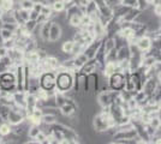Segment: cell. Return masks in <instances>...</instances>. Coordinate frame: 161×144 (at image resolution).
Returning a JSON list of instances; mask_svg holds the SVG:
<instances>
[{
  "label": "cell",
  "instance_id": "6da1fadb",
  "mask_svg": "<svg viewBox=\"0 0 161 144\" xmlns=\"http://www.w3.org/2000/svg\"><path fill=\"white\" fill-rule=\"evenodd\" d=\"M75 75L70 72H60L57 73V79H55V88L60 93H65L74 88Z\"/></svg>",
  "mask_w": 161,
  "mask_h": 144
},
{
  "label": "cell",
  "instance_id": "7a4b0ae2",
  "mask_svg": "<svg viewBox=\"0 0 161 144\" xmlns=\"http://www.w3.org/2000/svg\"><path fill=\"white\" fill-rule=\"evenodd\" d=\"M0 89L6 90L8 93H16L17 85H16V75L12 72H4L0 75Z\"/></svg>",
  "mask_w": 161,
  "mask_h": 144
},
{
  "label": "cell",
  "instance_id": "3957f363",
  "mask_svg": "<svg viewBox=\"0 0 161 144\" xmlns=\"http://www.w3.org/2000/svg\"><path fill=\"white\" fill-rule=\"evenodd\" d=\"M108 85L114 91H120L125 88V76L123 72H114L108 78Z\"/></svg>",
  "mask_w": 161,
  "mask_h": 144
},
{
  "label": "cell",
  "instance_id": "277c9868",
  "mask_svg": "<svg viewBox=\"0 0 161 144\" xmlns=\"http://www.w3.org/2000/svg\"><path fill=\"white\" fill-rule=\"evenodd\" d=\"M40 87L45 90H51L55 88V79H57V73L54 71L49 72H43L40 76Z\"/></svg>",
  "mask_w": 161,
  "mask_h": 144
},
{
  "label": "cell",
  "instance_id": "5b68a950",
  "mask_svg": "<svg viewBox=\"0 0 161 144\" xmlns=\"http://www.w3.org/2000/svg\"><path fill=\"white\" fill-rule=\"evenodd\" d=\"M102 41H103V39H95L90 45H88L87 47H86V49H84L83 53L87 55L89 60H90V59H95V55H96V53H97L99 48L101 47Z\"/></svg>",
  "mask_w": 161,
  "mask_h": 144
},
{
  "label": "cell",
  "instance_id": "8992f818",
  "mask_svg": "<svg viewBox=\"0 0 161 144\" xmlns=\"http://www.w3.org/2000/svg\"><path fill=\"white\" fill-rule=\"evenodd\" d=\"M63 36V28L57 21H52V25L49 29V42L59 41Z\"/></svg>",
  "mask_w": 161,
  "mask_h": 144
},
{
  "label": "cell",
  "instance_id": "52a82bcc",
  "mask_svg": "<svg viewBox=\"0 0 161 144\" xmlns=\"http://www.w3.org/2000/svg\"><path fill=\"white\" fill-rule=\"evenodd\" d=\"M24 120H25V114H24V113L17 112V110H14V109L10 110V114H8V118H7V121L11 124L12 126L23 123Z\"/></svg>",
  "mask_w": 161,
  "mask_h": 144
},
{
  "label": "cell",
  "instance_id": "ba28073f",
  "mask_svg": "<svg viewBox=\"0 0 161 144\" xmlns=\"http://www.w3.org/2000/svg\"><path fill=\"white\" fill-rule=\"evenodd\" d=\"M51 25H52V19L40 24V35H39V37L42 40L43 43L49 42V29H51Z\"/></svg>",
  "mask_w": 161,
  "mask_h": 144
},
{
  "label": "cell",
  "instance_id": "9c48e42d",
  "mask_svg": "<svg viewBox=\"0 0 161 144\" xmlns=\"http://www.w3.org/2000/svg\"><path fill=\"white\" fill-rule=\"evenodd\" d=\"M136 46L141 52H147L152 48V37L149 35H143L138 39V41L136 42Z\"/></svg>",
  "mask_w": 161,
  "mask_h": 144
},
{
  "label": "cell",
  "instance_id": "30bf717a",
  "mask_svg": "<svg viewBox=\"0 0 161 144\" xmlns=\"http://www.w3.org/2000/svg\"><path fill=\"white\" fill-rule=\"evenodd\" d=\"M10 135H12V125L8 123L7 120H3L0 123V136L6 138Z\"/></svg>",
  "mask_w": 161,
  "mask_h": 144
},
{
  "label": "cell",
  "instance_id": "8fae6325",
  "mask_svg": "<svg viewBox=\"0 0 161 144\" xmlns=\"http://www.w3.org/2000/svg\"><path fill=\"white\" fill-rule=\"evenodd\" d=\"M67 19H69L70 27L76 28V29H78L82 24V16H80V14H71L67 17Z\"/></svg>",
  "mask_w": 161,
  "mask_h": 144
},
{
  "label": "cell",
  "instance_id": "7c38bea8",
  "mask_svg": "<svg viewBox=\"0 0 161 144\" xmlns=\"http://www.w3.org/2000/svg\"><path fill=\"white\" fill-rule=\"evenodd\" d=\"M75 43H76V42H75L74 40H65V41L63 42V45H61V51H63V53L71 55L72 51H74Z\"/></svg>",
  "mask_w": 161,
  "mask_h": 144
},
{
  "label": "cell",
  "instance_id": "4fadbf2b",
  "mask_svg": "<svg viewBox=\"0 0 161 144\" xmlns=\"http://www.w3.org/2000/svg\"><path fill=\"white\" fill-rule=\"evenodd\" d=\"M41 120H42V124L45 125H52L57 121V115L54 114H48V113H43V115L41 117Z\"/></svg>",
  "mask_w": 161,
  "mask_h": 144
},
{
  "label": "cell",
  "instance_id": "5bb4252c",
  "mask_svg": "<svg viewBox=\"0 0 161 144\" xmlns=\"http://www.w3.org/2000/svg\"><path fill=\"white\" fill-rule=\"evenodd\" d=\"M40 131H41V126H37V125H30L27 131V136L29 138H36V136L39 135Z\"/></svg>",
  "mask_w": 161,
  "mask_h": 144
},
{
  "label": "cell",
  "instance_id": "9a60e30c",
  "mask_svg": "<svg viewBox=\"0 0 161 144\" xmlns=\"http://www.w3.org/2000/svg\"><path fill=\"white\" fill-rule=\"evenodd\" d=\"M52 8H53L55 13L65 12V3L64 1H53L52 3Z\"/></svg>",
  "mask_w": 161,
  "mask_h": 144
},
{
  "label": "cell",
  "instance_id": "2e32d148",
  "mask_svg": "<svg viewBox=\"0 0 161 144\" xmlns=\"http://www.w3.org/2000/svg\"><path fill=\"white\" fill-rule=\"evenodd\" d=\"M39 27V23L37 21H33V19H29L24 23V28H25V30L29 31V33H31L33 34L34 31H35V29Z\"/></svg>",
  "mask_w": 161,
  "mask_h": 144
},
{
  "label": "cell",
  "instance_id": "e0dca14e",
  "mask_svg": "<svg viewBox=\"0 0 161 144\" xmlns=\"http://www.w3.org/2000/svg\"><path fill=\"white\" fill-rule=\"evenodd\" d=\"M0 35H1V39H3V42L8 40V39H12L14 37V31L8 30L6 28H1L0 29Z\"/></svg>",
  "mask_w": 161,
  "mask_h": 144
},
{
  "label": "cell",
  "instance_id": "ac0fdd59",
  "mask_svg": "<svg viewBox=\"0 0 161 144\" xmlns=\"http://www.w3.org/2000/svg\"><path fill=\"white\" fill-rule=\"evenodd\" d=\"M34 3H35L34 0H19V7L23 10L30 11V10H33Z\"/></svg>",
  "mask_w": 161,
  "mask_h": 144
},
{
  "label": "cell",
  "instance_id": "d6986e66",
  "mask_svg": "<svg viewBox=\"0 0 161 144\" xmlns=\"http://www.w3.org/2000/svg\"><path fill=\"white\" fill-rule=\"evenodd\" d=\"M152 47L161 52V36L152 37Z\"/></svg>",
  "mask_w": 161,
  "mask_h": 144
},
{
  "label": "cell",
  "instance_id": "ffe728a7",
  "mask_svg": "<svg viewBox=\"0 0 161 144\" xmlns=\"http://www.w3.org/2000/svg\"><path fill=\"white\" fill-rule=\"evenodd\" d=\"M150 125L154 127V129H156V130H159L161 127V118L160 117H154L152 118V120H150Z\"/></svg>",
  "mask_w": 161,
  "mask_h": 144
},
{
  "label": "cell",
  "instance_id": "44dd1931",
  "mask_svg": "<svg viewBox=\"0 0 161 144\" xmlns=\"http://www.w3.org/2000/svg\"><path fill=\"white\" fill-rule=\"evenodd\" d=\"M39 16H40V12H37V11H35V10H30V12H29V19L36 21V19L39 18Z\"/></svg>",
  "mask_w": 161,
  "mask_h": 144
},
{
  "label": "cell",
  "instance_id": "7402d4cb",
  "mask_svg": "<svg viewBox=\"0 0 161 144\" xmlns=\"http://www.w3.org/2000/svg\"><path fill=\"white\" fill-rule=\"evenodd\" d=\"M7 52H8V49H7V48L1 43V45H0V59H1V58H4V56H6Z\"/></svg>",
  "mask_w": 161,
  "mask_h": 144
},
{
  "label": "cell",
  "instance_id": "603a6c76",
  "mask_svg": "<svg viewBox=\"0 0 161 144\" xmlns=\"http://www.w3.org/2000/svg\"><path fill=\"white\" fill-rule=\"evenodd\" d=\"M5 138L3 137V136H0V143H5V141H4Z\"/></svg>",
  "mask_w": 161,
  "mask_h": 144
},
{
  "label": "cell",
  "instance_id": "cb8c5ba5",
  "mask_svg": "<svg viewBox=\"0 0 161 144\" xmlns=\"http://www.w3.org/2000/svg\"><path fill=\"white\" fill-rule=\"evenodd\" d=\"M63 1H64V3H65V4H69V3H72V1H74V0H63Z\"/></svg>",
  "mask_w": 161,
  "mask_h": 144
},
{
  "label": "cell",
  "instance_id": "d4e9b609",
  "mask_svg": "<svg viewBox=\"0 0 161 144\" xmlns=\"http://www.w3.org/2000/svg\"><path fill=\"white\" fill-rule=\"evenodd\" d=\"M118 1H119V4H121V3H123V1H124V0H118Z\"/></svg>",
  "mask_w": 161,
  "mask_h": 144
},
{
  "label": "cell",
  "instance_id": "484cf974",
  "mask_svg": "<svg viewBox=\"0 0 161 144\" xmlns=\"http://www.w3.org/2000/svg\"><path fill=\"white\" fill-rule=\"evenodd\" d=\"M1 121H3V119H1V117H0V123H1Z\"/></svg>",
  "mask_w": 161,
  "mask_h": 144
}]
</instances>
